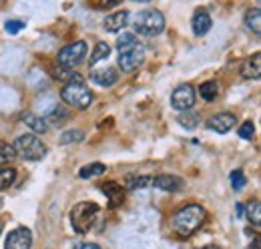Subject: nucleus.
Wrapping results in <instances>:
<instances>
[{
  "instance_id": "nucleus-1",
  "label": "nucleus",
  "mask_w": 261,
  "mask_h": 249,
  "mask_svg": "<svg viewBox=\"0 0 261 249\" xmlns=\"http://www.w3.org/2000/svg\"><path fill=\"white\" fill-rule=\"evenodd\" d=\"M207 217V211L201 207V205H185V207H181L173 219H171V225H173V229L181 235V237H189L193 231H197L201 225H203V221Z\"/></svg>"
},
{
  "instance_id": "nucleus-2",
  "label": "nucleus",
  "mask_w": 261,
  "mask_h": 249,
  "mask_svg": "<svg viewBox=\"0 0 261 249\" xmlns=\"http://www.w3.org/2000/svg\"><path fill=\"white\" fill-rule=\"evenodd\" d=\"M61 96L68 107H74V109H89L91 103H93V93L87 89V83L81 74H72L68 79V83L65 85V89L61 91Z\"/></svg>"
},
{
  "instance_id": "nucleus-3",
  "label": "nucleus",
  "mask_w": 261,
  "mask_h": 249,
  "mask_svg": "<svg viewBox=\"0 0 261 249\" xmlns=\"http://www.w3.org/2000/svg\"><path fill=\"white\" fill-rule=\"evenodd\" d=\"M130 24H133L135 32H139L143 36H157L165 29V16L159 10H155V8L141 10L139 14L133 16V22Z\"/></svg>"
},
{
  "instance_id": "nucleus-4",
  "label": "nucleus",
  "mask_w": 261,
  "mask_h": 249,
  "mask_svg": "<svg viewBox=\"0 0 261 249\" xmlns=\"http://www.w3.org/2000/svg\"><path fill=\"white\" fill-rule=\"evenodd\" d=\"M98 213H100V207L97 203H91V201H83V203H76L70 211V223L74 227L76 233H87L91 231V227L95 225Z\"/></svg>"
},
{
  "instance_id": "nucleus-5",
  "label": "nucleus",
  "mask_w": 261,
  "mask_h": 249,
  "mask_svg": "<svg viewBox=\"0 0 261 249\" xmlns=\"http://www.w3.org/2000/svg\"><path fill=\"white\" fill-rule=\"evenodd\" d=\"M12 151L14 157H20L24 161H38L46 155V145L34 135H20L12 143Z\"/></svg>"
},
{
  "instance_id": "nucleus-6",
  "label": "nucleus",
  "mask_w": 261,
  "mask_h": 249,
  "mask_svg": "<svg viewBox=\"0 0 261 249\" xmlns=\"http://www.w3.org/2000/svg\"><path fill=\"white\" fill-rule=\"evenodd\" d=\"M85 57H87V42L85 40H76V42H70V44H66L65 48L59 51L57 61L65 68H74V66H79L81 62L85 61Z\"/></svg>"
},
{
  "instance_id": "nucleus-7",
  "label": "nucleus",
  "mask_w": 261,
  "mask_h": 249,
  "mask_svg": "<svg viewBox=\"0 0 261 249\" xmlns=\"http://www.w3.org/2000/svg\"><path fill=\"white\" fill-rule=\"evenodd\" d=\"M193 105H195V89L191 85H181L171 94V107L181 111V113L191 111Z\"/></svg>"
},
{
  "instance_id": "nucleus-8",
  "label": "nucleus",
  "mask_w": 261,
  "mask_h": 249,
  "mask_svg": "<svg viewBox=\"0 0 261 249\" xmlns=\"http://www.w3.org/2000/svg\"><path fill=\"white\" fill-rule=\"evenodd\" d=\"M143 61H145V46L141 42L125 53H119V66L123 72H133L143 64Z\"/></svg>"
},
{
  "instance_id": "nucleus-9",
  "label": "nucleus",
  "mask_w": 261,
  "mask_h": 249,
  "mask_svg": "<svg viewBox=\"0 0 261 249\" xmlns=\"http://www.w3.org/2000/svg\"><path fill=\"white\" fill-rule=\"evenodd\" d=\"M33 245V233L27 227H18L8 233L4 249H31Z\"/></svg>"
},
{
  "instance_id": "nucleus-10",
  "label": "nucleus",
  "mask_w": 261,
  "mask_h": 249,
  "mask_svg": "<svg viewBox=\"0 0 261 249\" xmlns=\"http://www.w3.org/2000/svg\"><path fill=\"white\" fill-rule=\"evenodd\" d=\"M100 191L107 195V201H109V207L111 209H117L123 205L125 201V189L115 183V181H107V183H100Z\"/></svg>"
},
{
  "instance_id": "nucleus-11",
  "label": "nucleus",
  "mask_w": 261,
  "mask_h": 249,
  "mask_svg": "<svg viewBox=\"0 0 261 249\" xmlns=\"http://www.w3.org/2000/svg\"><path fill=\"white\" fill-rule=\"evenodd\" d=\"M207 127H209L211 131H215V133L225 135V133H229V131L235 127V115H231V113H219V115H213V117H209Z\"/></svg>"
},
{
  "instance_id": "nucleus-12",
  "label": "nucleus",
  "mask_w": 261,
  "mask_h": 249,
  "mask_svg": "<svg viewBox=\"0 0 261 249\" xmlns=\"http://www.w3.org/2000/svg\"><path fill=\"white\" fill-rule=\"evenodd\" d=\"M153 185L161 191H169V193H177L183 189V179L175 177V175H159L153 179Z\"/></svg>"
},
{
  "instance_id": "nucleus-13",
  "label": "nucleus",
  "mask_w": 261,
  "mask_h": 249,
  "mask_svg": "<svg viewBox=\"0 0 261 249\" xmlns=\"http://www.w3.org/2000/svg\"><path fill=\"white\" fill-rule=\"evenodd\" d=\"M129 18H130V14L127 12V10L115 12V14H111V16L105 18V31H109V32L123 31V29L129 24Z\"/></svg>"
},
{
  "instance_id": "nucleus-14",
  "label": "nucleus",
  "mask_w": 261,
  "mask_h": 249,
  "mask_svg": "<svg viewBox=\"0 0 261 249\" xmlns=\"http://www.w3.org/2000/svg\"><path fill=\"white\" fill-rule=\"evenodd\" d=\"M241 74L245 77V79H259L261 77V55L259 53H255L253 57H249L247 61H243L241 64Z\"/></svg>"
},
{
  "instance_id": "nucleus-15",
  "label": "nucleus",
  "mask_w": 261,
  "mask_h": 249,
  "mask_svg": "<svg viewBox=\"0 0 261 249\" xmlns=\"http://www.w3.org/2000/svg\"><path fill=\"white\" fill-rule=\"evenodd\" d=\"M91 79H93V83H97L100 87H113L117 83L119 74L115 72V68H98V70L91 72Z\"/></svg>"
},
{
  "instance_id": "nucleus-16",
  "label": "nucleus",
  "mask_w": 261,
  "mask_h": 249,
  "mask_svg": "<svg viewBox=\"0 0 261 249\" xmlns=\"http://www.w3.org/2000/svg\"><path fill=\"white\" fill-rule=\"evenodd\" d=\"M191 24H193V32H195L197 36L207 34L209 29H211V16H209V12H205V10L195 12V16H193Z\"/></svg>"
},
{
  "instance_id": "nucleus-17",
  "label": "nucleus",
  "mask_w": 261,
  "mask_h": 249,
  "mask_svg": "<svg viewBox=\"0 0 261 249\" xmlns=\"http://www.w3.org/2000/svg\"><path fill=\"white\" fill-rule=\"evenodd\" d=\"M22 123L29 124L34 133H46V131H48V123H46L44 119L33 115V113H24V115H22Z\"/></svg>"
},
{
  "instance_id": "nucleus-18",
  "label": "nucleus",
  "mask_w": 261,
  "mask_h": 249,
  "mask_svg": "<svg viewBox=\"0 0 261 249\" xmlns=\"http://www.w3.org/2000/svg\"><path fill=\"white\" fill-rule=\"evenodd\" d=\"M217 93H219V87H217L215 81H207V83H203V85L199 87V96H201L203 101H207V103L215 101Z\"/></svg>"
},
{
  "instance_id": "nucleus-19",
  "label": "nucleus",
  "mask_w": 261,
  "mask_h": 249,
  "mask_svg": "<svg viewBox=\"0 0 261 249\" xmlns=\"http://www.w3.org/2000/svg\"><path fill=\"white\" fill-rule=\"evenodd\" d=\"M245 24L249 31H253L255 34H261V10L259 8H251L245 16Z\"/></svg>"
},
{
  "instance_id": "nucleus-20",
  "label": "nucleus",
  "mask_w": 261,
  "mask_h": 249,
  "mask_svg": "<svg viewBox=\"0 0 261 249\" xmlns=\"http://www.w3.org/2000/svg\"><path fill=\"white\" fill-rule=\"evenodd\" d=\"M153 183V179L151 177H147V175H129L127 177V181H125V185H127V189H130V191H137V189H145V187H149Z\"/></svg>"
},
{
  "instance_id": "nucleus-21",
  "label": "nucleus",
  "mask_w": 261,
  "mask_h": 249,
  "mask_svg": "<svg viewBox=\"0 0 261 249\" xmlns=\"http://www.w3.org/2000/svg\"><path fill=\"white\" fill-rule=\"evenodd\" d=\"M14 181H16V169L6 167V165H4V167H0V191L8 189Z\"/></svg>"
},
{
  "instance_id": "nucleus-22",
  "label": "nucleus",
  "mask_w": 261,
  "mask_h": 249,
  "mask_svg": "<svg viewBox=\"0 0 261 249\" xmlns=\"http://www.w3.org/2000/svg\"><path fill=\"white\" fill-rule=\"evenodd\" d=\"M105 171H107V167H105L102 163H91V165H85L79 175H81L83 179H91V177H100Z\"/></svg>"
},
{
  "instance_id": "nucleus-23",
  "label": "nucleus",
  "mask_w": 261,
  "mask_h": 249,
  "mask_svg": "<svg viewBox=\"0 0 261 249\" xmlns=\"http://www.w3.org/2000/svg\"><path fill=\"white\" fill-rule=\"evenodd\" d=\"M135 44H139V40H137V36L130 34V32H123V34L117 38V51H119V53L129 51V48H133Z\"/></svg>"
},
{
  "instance_id": "nucleus-24",
  "label": "nucleus",
  "mask_w": 261,
  "mask_h": 249,
  "mask_svg": "<svg viewBox=\"0 0 261 249\" xmlns=\"http://www.w3.org/2000/svg\"><path fill=\"white\" fill-rule=\"evenodd\" d=\"M109 55H111V46L107 42H97V46L93 51V57H91V66H95L97 62L105 61Z\"/></svg>"
},
{
  "instance_id": "nucleus-25",
  "label": "nucleus",
  "mask_w": 261,
  "mask_h": 249,
  "mask_svg": "<svg viewBox=\"0 0 261 249\" xmlns=\"http://www.w3.org/2000/svg\"><path fill=\"white\" fill-rule=\"evenodd\" d=\"M247 219H249L255 227H259L261 225V203L259 201H251V203L247 205Z\"/></svg>"
},
{
  "instance_id": "nucleus-26",
  "label": "nucleus",
  "mask_w": 261,
  "mask_h": 249,
  "mask_svg": "<svg viewBox=\"0 0 261 249\" xmlns=\"http://www.w3.org/2000/svg\"><path fill=\"white\" fill-rule=\"evenodd\" d=\"M177 121H179L181 127H185V129H195L197 124H199V115L191 113V111H185V113H181L177 117Z\"/></svg>"
},
{
  "instance_id": "nucleus-27",
  "label": "nucleus",
  "mask_w": 261,
  "mask_h": 249,
  "mask_svg": "<svg viewBox=\"0 0 261 249\" xmlns=\"http://www.w3.org/2000/svg\"><path fill=\"white\" fill-rule=\"evenodd\" d=\"M66 119H68V113H66L63 107H57V109H55V111H53L44 121H50L53 124H63Z\"/></svg>"
},
{
  "instance_id": "nucleus-28",
  "label": "nucleus",
  "mask_w": 261,
  "mask_h": 249,
  "mask_svg": "<svg viewBox=\"0 0 261 249\" xmlns=\"http://www.w3.org/2000/svg\"><path fill=\"white\" fill-rule=\"evenodd\" d=\"M14 159V151H12V145L0 141V165H6Z\"/></svg>"
},
{
  "instance_id": "nucleus-29",
  "label": "nucleus",
  "mask_w": 261,
  "mask_h": 249,
  "mask_svg": "<svg viewBox=\"0 0 261 249\" xmlns=\"http://www.w3.org/2000/svg\"><path fill=\"white\" fill-rule=\"evenodd\" d=\"M231 185H233L235 191H239V189H243V187L247 185V179H245V175H243L241 169H235L231 173Z\"/></svg>"
},
{
  "instance_id": "nucleus-30",
  "label": "nucleus",
  "mask_w": 261,
  "mask_h": 249,
  "mask_svg": "<svg viewBox=\"0 0 261 249\" xmlns=\"http://www.w3.org/2000/svg\"><path fill=\"white\" fill-rule=\"evenodd\" d=\"M79 141H83V131H66L65 135H63V139H61V143L63 145H68V143H79Z\"/></svg>"
},
{
  "instance_id": "nucleus-31",
  "label": "nucleus",
  "mask_w": 261,
  "mask_h": 249,
  "mask_svg": "<svg viewBox=\"0 0 261 249\" xmlns=\"http://www.w3.org/2000/svg\"><path fill=\"white\" fill-rule=\"evenodd\" d=\"M253 133H255V127H253L251 121H245V123L239 127V137L245 139V141H249L253 137Z\"/></svg>"
},
{
  "instance_id": "nucleus-32",
  "label": "nucleus",
  "mask_w": 261,
  "mask_h": 249,
  "mask_svg": "<svg viewBox=\"0 0 261 249\" xmlns=\"http://www.w3.org/2000/svg\"><path fill=\"white\" fill-rule=\"evenodd\" d=\"M4 29H6L8 34H16V32H20L24 29V22H20V20H8Z\"/></svg>"
},
{
  "instance_id": "nucleus-33",
  "label": "nucleus",
  "mask_w": 261,
  "mask_h": 249,
  "mask_svg": "<svg viewBox=\"0 0 261 249\" xmlns=\"http://www.w3.org/2000/svg\"><path fill=\"white\" fill-rule=\"evenodd\" d=\"M119 2H123V0H95V6L97 8H111V6H117Z\"/></svg>"
},
{
  "instance_id": "nucleus-34",
  "label": "nucleus",
  "mask_w": 261,
  "mask_h": 249,
  "mask_svg": "<svg viewBox=\"0 0 261 249\" xmlns=\"http://www.w3.org/2000/svg\"><path fill=\"white\" fill-rule=\"evenodd\" d=\"M72 249H100L97 243H76Z\"/></svg>"
},
{
  "instance_id": "nucleus-35",
  "label": "nucleus",
  "mask_w": 261,
  "mask_h": 249,
  "mask_svg": "<svg viewBox=\"0 0 261 249\" xmlns=\"http://www.w3.org/2000/svg\"><path fill=\"white\" fill-rule=\"evenodd\" d=\"M249 249H259V237L253 239V245H249Z\"/></svg>"
},
{
  "instance_id": "nucleus-36",
  "label": "nucleus",
  "mask_w": 261,
  "mask_h": 249,
  "mask_svg": "<svg viewBox=\"0 0 261 249\" xmlns=\"http://www.w3.org/2000/svg\"><path fill=\"white\" fill-rule=\"evenodd\" d=\"M237 215L243 217V205H237Z\"/></svg>"
},
{
  "instance_id": "nucleus-37",
  "label": "nucleus",
  "mask_w": 261,
  "mask_h": 249,
  "mask_svg": "<svg viewBox=\"0 0 261 249\" xmlns=\"http://www.w3.org/2000/svg\"><path fill=\"white\" fill-rule=\"evenodd\" d=\"M199 249H219L217 245H205V247H199Z\"/></svg>"
},
{
  "instance_id": "nucleus-38",
  "label": "nucleus",
  "mask_w": 261,
  "mask_h": 249,
  "mask_svg": "<svg viewBox=\"0 0 261 249\" xmlns=\"http://www.w3.org/2000/svg\"><path fill=\"white\" fill-rule=\"evenodd\" d=\"M133 2H151V0H133Z\"/></svg>"
}]
</instances>
